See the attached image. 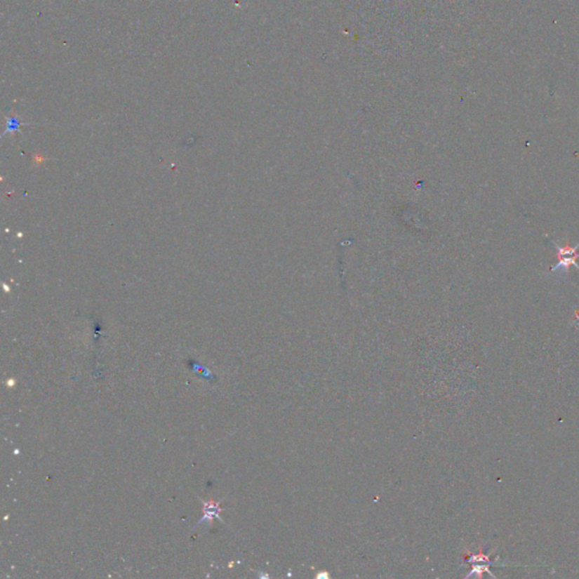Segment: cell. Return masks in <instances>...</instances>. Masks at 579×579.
I'll return each instance as SVG.
<instances>
[{
	"label": "cell",
	"instance_id": "cell-1",
	"mask_svg": "<svg viewBox=\"0 0 579 579\" xmlns=\"http://www.w3.org/2000/svg\"><path fill=\"white\" fill-rule=\"evenodd\" d=\"M552 242L554 247L557 248V251H558L557 257H558L559 259L558 264L550 268L551 273L567 274L571 266H575L579 271V265L577 264V259L579 258L578 251H578L579 244L576 247H571L569 242H566L565 246L560 247L556 242Z\"/></svg>",
	"mask_w": 579,
	"mask_h": 579
}]
</instances>
